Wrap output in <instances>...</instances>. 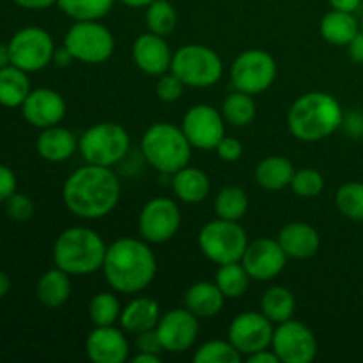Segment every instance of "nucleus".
<instances>
[{"label": "nucleus", "mask_w": 363, "mask_h": 363, "mask_svg": "<svg viewBox=\"0 0 363 363\" xmlns=\"http://www.w3.org/2000/svg\"><path fill=\"white\" fill-rule=\"evenodd\" d=\"M16 176L9 167L0 163V202H6L13 194H16Z\"/></svg>", "instance_id": "nucleus-44"}, {"label": "nucleus", "mask_w": 363, "mask_h": 363, "mask_svg": "<svg viewBox=\"0 0 363 363\" xmlns=\"http://www.w3.org/2000/svg\"><path fill=\"white\" fill-rule=\"evenodd\" d=\"M69 273L60 268L48 269L43 273L41 279L35 286V294L38 300L45 305L46 308H59L69 300L71 296V279Z\"/></svg>", "instance_id": "nucleus-28"}, {"label": "nucleus", "mask_w": 363, "mask_h": 363, "mask_svg": "<svg viewBox=\"0 0 363 363\" xmlns=\"http://www.w3.org/2000/svg\"><path fill=\"white\" fill-rule=\"evenodd\" d=\"M272 350L282 363H311L318 357L314 332L296 319L275 325Z\"/></svg>", "instance_id": "nucleus-13"}, {"label": "nucleus", "mask_w": 363, "mask_h": 363, "mask_svg": "<svg viewBox=\"0 0 363 363\" xmlns=\"http://www.w3.org/2000/svg\"><path fill=\"white\" fill-rule=\"evenodd\" d=\"M342 128L351 138L363 137V113L362 112H347L344 113Z\"/></svg>", "instance_id": "nucleus-45"}, {"label": "nucleus", "mask_w": 363, "mask_h": 363, "mask_svg": "<svg viewBox=\"0 0 363 363\" xmlns=\"http://www.w3.org/2000/svg\"><path fill=\"white\" fill-rule=\"evenodd\" d=\"M160 318L162 314H160L158 301L147 296H137L123 308L119 325L130 335H138V333L156 328Z\"/></svg>", "instance_id": "nucleus-23"}, {"label": "nucleus", "mask_w": 363, "mask_h": 363, "mask_svg": "<svg viewBox=\"0 0 363 363\" xmlns=\"http://www.w3.org/2000/svg\"><path fill=\"white\" fill-rule=\"evenodd\" d=\"M78 140L80 137H77L73 131L57 124V126L41 130L35 140V149L46 162L60 163L69 160L78 151Z\"/></svg>", "instance_id": "nucleus-22"}, {"label": "nucleus", "mask_w": 363, "mask_h": 363, "mask_svg": "<svg viewBox=\"0 0 363 363\" xmlns=\"http://www.w3.org/2000/svg\"><path fill=\"white\" fill-rule=\"evenodd\" d=\"M220 112H222L225 123L233 124L236 128H245L255 119L257 106H255L254 96L247 94V92L234 91L223 99Z\"/></svg>", "instance_id": "nucleus-31"}, {"label": "nucleus", "mask_w": 363, "mask_h": 363, "mask_svg": "<svg viewBox=\"0 0 363 363\" xmlns=\"http://www.w3.org/2000/svg\"><path fill=\"white\" fill-rule=\"evenodd\" d=\"M294 311H296V298L287 287L273 286L262 294L261 312L273 325H280V323L293 319Z\"/></svg>", "instance_id": "nucleus-30"}, {"label": "nucleus", "mask_w": 363, "mask_h": 363, "mask_svg": "<svg viewBox=\"0 0 363 363\" xmlns=\"http://www.w3.org/2000/svg\"><path fill=\"white\" fill-rule=\"evenodd\" d=\"M330 7L344 13H357L362 7V0H328Z\"/></svg>", "instance_id": "nucleus-49"}, {"label": "nucleus", "mask_w": 363, "mask_h": 363, "mask_svg": "<svg viewBox=\"0 0 363 363\" xmlns=\"http://www.w3.org/2000/svg\"><path fill=\"white\" fill-rule=\"evenodd\" d=\"M287 254L280 247L279 240L272 238H259V240L248 243L241 264L248 272L252 280L257 282H268L279 277L287 264Z\"/></svg>", "instance_id": "nucleus-16"}, {"label": "nucleus", "mask_w": 363, "mask_h": 363, "mask_svg": "<svg viewBox=\"0 0 363 363\" xmlns=\"http://www.w3.org/2000/svg\"><path fill=\"white\" fill-rule=\"evenodd\" d=\"M247 362L248 363H280V358L277 357L275 351L266 347V350H261L257 351V353L247 357Z\"/></svg>", "instance_id": "nucleus-47"}, {"label": "nucleus", "mask_w": 363, "mask_h": 363, "mask_svg": "<svg viewBox=\"0 0 363 363\" xmlns=\"http://www.w3.org/2000/svg\"><path fill=\"white\" fill-rule=\"evenodd\" d=\"M275 325L262 312H243L229 325V342L243 357L272 347Z\"/></svg>", "instance_id": "nucleus-15"}, {"label": "nucleus", "mask_w": 363, "mask_h": 363, "mask_svg": "<svg viewBox=\"0 0 363 363\" xmlns=\"http://www.w3.org/2000/svg\"><path fill=\"white\" fill-rule=\"evenodd\" d=\"M170 71L186 87L206 89L223 77V62L218 53L206 45H184L174 52Z\"/></svg>", "instance_id": "nucleus-7"}, {"label": "nucleus", "mask_w": 363, "mask_h": 363, "mask_svg": "<svg viewBox=\"0 0 363 363\" xmlns=\"http://www.w3.org/2000/svg\"><path fill=\"white\" fill-rule=\"evenodd\" d=\"M116 0H57V6L71 20H101L112 11Z\"/></svg>", "instance_id": "nucleus-34"}, {"label": "nucleus", "mask_w": 363, "mask_h": 363, "mask_svg": "<svg viewBox=\"0 0 363 363\" xmlns=\"http://www.w3.org/2000/svg\"><path fill=\"white\" fill-rule=\"evenodd\" d=\"M199 318L186 307L174 308L163 314L156 325L163 351L167 353H184L195 344L199 337Z\"/></svg>", "instance_id": "nucleus-17"}, {"label": "nucleus", "mask_w": 363, "mask_h": 363, "mask_svg": "<svg viewBox=\"0 0 363 363\" xmlns=\"http://www.w3.org/2000/svg\"><path fill=\"white\" fill-rule=\"evenodd\" d=\"M156 255L145 240L121 238L106 247L103 275L116 293L138 294L156 277Z\"/></svg>", "instance_id": "nucleus-2"}, {"label": "nucleus", "mask_w": 363, "mask_h": 363, "mask_svg": "<svg viewBox=\"0 0 363 363\" xmlns=\"http://www.w3.org/2000/svg\"><path fill=\"white\" fill-rule=\"evenodd\" d=\"M9 289H11L9 277H7V273H4L2 269H0V300L9 293Z\"/></svg>", "instance_id": "nucleus-53"}, {"label": "nucleus", "mask_w": 363, "mask_h": 363, "mask_svg": "<svg viewBox=\"0 0 363 363\" xmlns=\"http://www.w3.org/2000/svg\"><path fill=\"white\" fill-rule=\"evenodd\" d=\"M106 247L108 245L91 227H69L57 236L53 262L71 277L92 275L103 268Z\"/></svg>", "instance_id": "nucleus-4"}, {"label": "nucleus", "mask_w": 363, "mask_h": 363, "mask_svg": "<svg viewBox=\"0 0 363 363\" xmlns=\"http://www.w3.org/2000/svg\"><path fill=\"white\" fill-rule=\"evenodd\" d=\"M11 64L27 73H38L53 62L55 43L41 27H25L18 30L7 43Z\"/></svg>", "instance_id": "nucleus-11"}, {"label": "nucleus", "mask_w": 363, "mask_h": 363, "mask_svg": "<svg viewBox=\"0 0 363 363\" xmlns=\"http://www.w3.org/2000/svg\"><path fill=\"white\" fill-rule=\"evenodd\" d=\"M215 151L222 162H236L243 155V145H241V142L238 138L223 137L215 147Z\"/></svg>", "instance_id": "nucleus-43"}, {"label": "nucleus", "mask_w": 363, "mask_h": 363, "mask_svg": "<svg viewBox=\"0 0 363 363\" xmlns=\"http://www.w3.org/2000/svg\"><path fill=\"white\" fill-rule=\"evenodd\" d=\"M135 350H137V353L162 354L163 346L156 328L147 330V332H142L138 333V335H135Z\"/></svg>", "instance_id": "nucleus-42"}, {"label": "nucleus", "mask_w": 363, "mask_h": 363, "mask_svg": "<svg viewBox=\"0 0 363 363\" xmlns=\"http://www.w3.org/2000/svg\"><path fill=\"white\" fill-rule=\"evenodd\" d=\"M13 2L16 4V6L23 7V9H28V11H43L55 6L57 0H13Z\"/></svg>", "instance_id": "nucleus-48"}, {"label": "nucleus", "mask_w": 363, "mask_h": 363, "mask_svg": "<svg viewBox=\"0 0 363 363\" xmlns=\"http://www.w3.org/2000/svg\"><path fill=\"white\" fill-rule=\"evenodd\" d=\"M20 108L23 119L39 130L57 126L66 117V101L59 92L48 87L32 89Z\"/></svg>", "instance_id": "nucleus-18"}, {"label": "nucleus", "mask_w": 363, "mask_h": 363, "mask_svg": "<svg viewBox=\"0 0 363 363\" xmlns=\"http://www.w3.org/2000/svg\"><path fill=\"white\" fill-rule=\"evenodd\" d=\"M130 342L123 328L94 326L85 339V353L92 363H124L130 358Z\"/></svg>", "instance_id": "nucleus-19"}, {"label": "nucleus", "mask_w": 363, "mask_h": 363, "mask_svg": "<svg viewBox=\"0 0 363 363\" xmlns=\"http://www.w3.org/2000/svg\"><path fill=\"white\" fill-rule=\"evenodd\" d=\"M181 227V209L172 199L155 197L138 215V233L147 243L162 245L172 240Z\"/></svg>", "instance_id": "nucleus-12"}, {"label": "nucleus", "mask_w": 363, "mask_h": 363, "mask_svg": "<svg viewBox=\"0 0 363 363\" xmlns=\"http://www.w3.org/2000/svg\"><path fill=\"white\" fill-rule=\"evenodd\" d=\"M250 275L245 269V266L240 262H229V264H222L216 272L215 284L220 287L223 296L234 300V298H241L250 287Z\"/></svg>", "instance_id": "nucleus-32"}, {"label": "nucleus", "mask_w": 363, "mask_h": 363, "mask_svg": "<svg viewBox=\"0 0 363 363\" xmlns=\"http://www.w3.org/2000/svg\"><path fill=\"white\" fill-rule=\"evenodd\" d=\"M360 30L362 25L354 13H344V11L332 9L323 16L319 23L323 39L335 46H347Z\"/></svg>", "instance_id": "nucleus-26"}, {"label": "nucleus", "mask_w": 363, "mask_h": 363, "mask_svg": "<svg viewBox=\"0 0 363 363\" xmlns=\"http://www.w3.org/2000/svg\"><path fill=\"white\" fill-rule=\"evenodd\" d=\"M7 66H11L9 46L0 43V69H4V67H7Z\"/></svg>", "instance_id": "nucleus-52"}, {"label": "nucleus", "mask_w": 363, "mask_h": 363, "mask_svg": "<svg viewBox=\"0 0 363 363\" xmlns=\"http://www.w3.org/2000/svg\"><path fill=\"white\" fill-rule=\"evenodd\" d=\"M73 55H71L69 52H67L66 46H60V48H55V53H53V62L57 64L59 67H66L69 66L71 62H73Z\"/></svg>", "instance_id": "nucleus-50"}, {"label": "nucleus", "mask_w": 363, "mask_h": 363, "mask_svg": "<svg viewBox=\"0 0 363 363\" xmlns=\"http://www.w3.org/2000/svg\"><path fill=\"white\" fill-rule=\"evenodd\" d=\"M6 213L14 222H28L34 216V202L23 194H13L6 201Z\"/></svg>", "instance_id": "nucleus-41"}, {"label": "nucleus", "mask_w": 363, "mask_h": 363, "mask_svg": "<svg viewBox=\"0 0 363 363\" xmlns=\"http://www.w3.org/2000/svg\"><path fill=\"white\" fill-rule=\"evenodd\" d=\"M184 87H186V85H184L172 71H167V73L158 77V82H156V96H158L160 101L174 103L183 96Z\"/></svg>", "instance_id": "nucleus-40"}, {"label": "nucleus", "mask_w": 363, "mask_h": 363, "mask_svg": "<svg viewBox=\"0 0 363 363\" xmlns=\"http://www.w3.org/2000/svg\"><path fill=\"white\" fill-rule=\"evenodd\" d=\"M145 25L149 32L169 35L177 25V13L169 0H155L145 7Z\"/></svg>", "instance_id": "nucleus-35"}, {"label": "nucleus", "mask_w": 363, "mask_h": 363, "mask_svg": "<svg viewBox=\"0 0 363 363\" xmlns=\"http://www.w3.org/2000/svg\"><path fill=\"white\" fill-rule=\"evenodd\" d=\"M275 78L277 62L264 50H245L230 64V82L234 89L247 94L255 96L268 91Z\"/></svg>", "instance_id": "nucleus-10"}, {"label": "nucleus", "mask_w": 363, "mask_h": 363, "mask_svg": "<svg viewBox=\"0 0 363 363\" xmlns=\"http://www.w3.org/2000/svg\"><path fill=\"white\" fill-rule=\"evenodd\" d=\"M174 52L163 35L155 34V32H145L138 35L131 46V59L135 66L145 74L151 77H160V74L170 71L172 66Z\"/></svg>", "instance_id": "nucleus-20"}, {"label": "nucleus", "mask_w": 363, "mask_h": 363, "mask_svg": "<svg viewBox=\"0 0 363 363\" xmlns=\"http://www.w3.org/2000/svg\"><path fill=\"white\" fill-rule=\"evenodd\" d=\"M133 363H160L162 362V357L155 353H137L133 358H131Z\"/></svg>", "instance_id": "nucleus-51"}, {"label": "nucleus", "mask_w": 363, "mask_h": 363, "mask_svg": "<svg viewBox=\"0 0 363 363\" xmlns=\"http://www.w3.org/2000/svg\"><path fill=\"white\" fill-rule=\"evenodd\" d=\"M145 162L162 174H176L190 163L191 144L181 126L155 123L144 131L140 142Z\"/></svg>", "instance_id": "nucleus-5"}, {"label": "nucleus", "mask_w": 363, "mask_h": 363, "mask_svg": "<svg viewBox=\"0 0 363 363\" xmlns=\"http://www.w3.org/2000/svg\"><path fill=\"white\" fill-rule=\"evenodd\" d=\"M291 188L294 194L301 199H315L323 194L325 190V177L319 170L315 169H300L294 172L293 181H291Z\"/></svg>", "instance_id": "nucleus-39"}, {"label": "nucleus", "mask_w": 363, "mask_h": 363, "mask_svg": "<svg viewBox=\"0 0 363 363\" xmlns=\"http://www.w3.org/2000/svg\"><path fill=\"white\" fill-rule=\"evenodd\" d=\"M225 300L227 298L223 296L220 287L215 282H206V280L194 284L184 293V307L199 319L215 318L223 308Z\"/></svg>", "instance_id": "nucleus-24"}, {"label": "nucleus", "mask_w": 363, "mask_h": 363, "mask_svg": "<svg viewBox=\"0 0 363 363\" xmlns=\"http://www.w3.org/2000/svg\"><path fill=\"white\" fill-rule=\"evenodd\" d=\"M360 25H362V30H363V14H362V20H360Z\"/></svg>", "instance_id": "nucleus-55"}, {"label": "nucleus", "mask_w": 363, "mask_h": 363, "mask_svg": "<svg viewBox=\"0 0 363 363\" xmlns=\"http://www.w3.org/2000/svg\"><path fill=\"white\" fill-rule=\"evenodd\" d=\"M243 354L229 340H209L194 354L195 363H240Z\"/></svg>", "instance_id": "nucleus-38"}, {"label": "nucleus", "mask_w": 363, "mask_h": 363, "mask_svg": "<svg viewBox=\"0 0 363 363\" xmlns=\"http://www.w3.org/2000/svg\"><path fill=\"white\" fill-rule=\"evenodd\" d=\"M121 307L119 300L113 293H98L89 303V319L94 326H112L119 321Z\"/></svg>", "instance_id": "nucleus-37"}, {"label": "nucleus", "mask_w": 363, "mask_h": 363, "mask_svg": "<svg viewBox=\"0 0 363 363\" xmlns=\"http://www.w3.org/2000/svg\"><path fill=\"white\" fill-rule=\"evenodd\" d=\"M248 211V195L240 186H225L215 199V213L218 218L240 222Z\"/></svg>", "instance_id": "nucleus-33"}, {"label": "nucleus", "mask_w": 363, "mask_h": 363, "mask_svg": "<svg viewBox=\"0 0 363 363\" xmlns=\"http://www.w3.org/2000/svg\"><path fill=\"white\" fill-rule=\"evenodd\" d=\"M248 243L247 230L233 220H211L199 233V248L218 266L240 262Z\"/></svg>", "instance_id": "nucleus-8"}, {"label": "nucleus", "mask_w": 363, "mask_h": 363, "mask_svg": "<svg viewBox=\"0 0 363 363\" xmlns=\"http://www.w3.org/2000/svg\"><path fill=\"white\" fill-rule=\"evenodd\" d=\"M344 110L328 92L312 91L300 96L287 113L291 135L301 142H321L342 126Z\"/></svg>", "instance_id": "nucleus-3"}, {"label": "nucleus", "mask_w": 363, "mask_h": 363, "mask_svg": "<svg viewBox=\"0 0 363 363\" xmlns=\"http://www.w3.org/2000/svg\"><path fill=\"white\" fill-rule=\"evenodd\" d=\"M64 46L74 60L84 64H103L113 55L116 39L99 20L74 21L64 35Z\"/></svg>", "instance_id": "nucleus-9"}, {"label": "nucleus", "mask_w": 363, "mask_h": 363, "mask_svg": "<svg viewBox=\"0 0 363 363\" xmlns=\"http://www.w3.org/2000/svg\"><path fill=\"white\" fill-rule=\"evenodd\" d=\"M172 190L184 204H199L208 199L211 191V181L204 170L186 165L172 174Z\"/></svg>", "instance_id": "nucleus-25"}, {"label": "nucleus", "mask_w": 363, "mask_h": 363, "mask_svg": "<svg viewBox=\"0 0 363 363\" xmlns=\"http://www.w3.org/2000/svg\"><path fill=\"white\" fill-rule=\"evenodd\" d=\"M131 137L126 128L117 123H98L87 128L78 140V151L85 163L112 169L126 158Z\"/></svg>", "instance_id": "nucleus-6"}, {"label": "nucleus", "mask_w": 363, "mask_h": 363, "mask_svg": "<svg viewBox=\"0 0 363 363\" xmlns=\"http://www.w3.org/2000/svg\"><path fill=\"white\" fill-rule=\"evenodd\" d=\"M347 53H350L353 62L363 64V30L358 32L353 41L347 45Z\"/></svg>", "instance_id": "nucleus-46"}, {"label": "nucleus", "mask_w": 363, "mask_h": 363, "mask_svg": "<svg viewBox=\"0 0 363 363\" xmlns=\"http://www.w3.org/2000/svg\"><path fill=\"white\" fill-rule=\"evenodd\" d=\"M294 169L293 162L286 156H268L261 160L255 167V181L262 190L279 191L282 188L291 186Z\"/></svg>", "instance_id": "nucleus-27"}, {"label": "nucleus", "mask_w": 363, "mask_h": 363, "mask_svg": "<svg viewBox=\"0 0 363 363\" xmlns=\"http://www.w3.org/2000/svg\"><path fill=\"white\" fill-rule=\"evenodd\" d=\"M30 80L27 71L16 66L0 69V105L6 108H18L30 94Z\"/></svg>", "instance_id": "nucleus-29"}, {"label": "nucleus", "mask_w": 363, "mask_h": 363, "mask_svg": "<svg viewBox=\"0 0 363 363\" xmlns=\"http://www.w3.org/2000/svg\"><path fill=\"white\" fill-rule=\"evenodd\" d=\"M121 199V183L112 169L99 165L80 167L62 184V201L71 215L98 220L110 215Z\"/></svg>", "instance_id": "nucleus-1"}, {"label": "nucleus", "mask_w": 363, "mask_h": 363, "mask_svg": "<svg viewBox=\"0 0 363 363\" xmlns=\"http://www.w3.org/2000/svg\"><path fill=\"white\" fill-rule=\"evenodd\" d=\"M335 206L340 215L353 222H363V183H344L335 194Z\"/></svg>", "instance_id": "nucleus-36"}, {"label": "nucleus", "mask_w": 363, "mask_h": 363, "mask_svg": "<svg viewBox=\"0 0 363 363\" xmlns=\"http://www.w3.org/2000/svg\"><path fill=\"white\" fill-rule=\"evenodd\" d=\"M121 4H124L126 7H131V9H142V7H147L149 4L155 2V0H119Z\"/></svg>", "instance_id": "nucleus-54"}, {"label": "nucleus", "mask_w": 363, "mask_h": 363, "mask_svg": "<svg viewBox=\"0 0 363 363\" xmlns=\"http://www.w3.org/2000/svg\"><path fill=\"white\" fill-rule=\"evenodd\" d=\"M280 247L291 259H311L318 254L321 247L319 233L312 225L305 222H289L280 229L279 236Z\"/></svg>", "instance_id": "nucleus-21"}, {"label": "nucleus", "mask_w": 363, "mask_h": 363, "mask_svg": "<svg viewBox=\"0 0 363 363\" xmlns=\"http://www.w3.org/2000/svg\"><path fill=\"white\" fill-rule=\"evenodd\" d=\"M181 130L184 131L191 147L211 151L225 137V119L220 110L201 103L186 110Z\"/></svg>", "instance_id": "nucleus-14"}]
</instances>
